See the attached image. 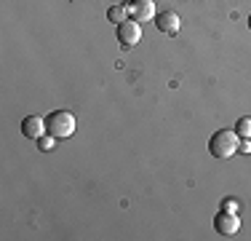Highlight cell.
I'll list each match as a JSON object with an SVG mask.
<instances>
[{
	"mask_svg": "<svg viewBox=\"0 0 251 241\" xmlns=\"http://www.w3.org/2000/svg\"><path fill=\"white\" fill-rule=\"evenodd\" d=\"M238 145H241V137L235 134V129H219L208 137V153L214 158H230L238 153Z\"/></svg>",
	"mask_w": 251,
	"mask_h": 241,
	"instance_id": "obj_1",
	"label": "cell"
},
{
	"mask_svg": "<svg viewBox=\"0 0 251 241\" xmlns=\"http://www.w3.org/2000/svg\"><path fill=\"white\" fill-rule=\"evenodd\" d=\"M46 129H49V134L56 137V140H67V137L75 134L77 120L70 110H53V113H49V118H46Z\"/></svg>",
	"mask_w": 251,
	"mask_h": 241,
	"instance_id": "obj_2",
	"label": "cell"
},
{
	"mask_svg": "<svg viewBox=\"0 0 251 241\" xmlns=\"http://www.w3.org/2000/svg\"><path fill=\"white\" fill-rule=\"evenodd\" d=\"M214 231L219 233V236H235L238 231H241V217H238L235 209H222V212L214 214Z\"/></svg>",
	"mask_w": 251,
	"mask_h": 241,
	"instance_id": "obj_3",
	"label": "cell"
},
{
	"mask_svg": "<svg viewBox=\"0 0 251 241\" xmlns=\"http://www.w3.org/2000/svg\"><path fill=\"white\" fill-rule=\"evenodd\" d=\"M115 27H118V40H121L123 48H134L142 40V24L139 22L126 19L121 24H115Z\"/></svg>",
	"mask_w": 251,
	"mask_h": 241,
	"instance_id": "obj_4",
	"label": "cell"
},
{
	"mask_svg": "<svg viewBox=\"0 0 251 241\" xmlns=\"http://www.w3.org/2000/svg\"><path fill=\"white\" fill-rule=\"evenodd\" d=\"M128 14H131V19L134 22H152L155 16V0H131L128 3Z\"/></svg>",
	"mask_w": 251,
	"mask_h": 241,
	"instance_id": "obj_5",
	"label": "cell"
},
{
	"mask_svg": "<svg viewBox=\"0 0 251 241\" xmlns=\"http://www.w3.org/2000/svg\"><path fill=\"white\" fill-rule=\"evenodd\" d=\"M22 134H25L27 140L38 142L43 134H49V129H46V118H40V116H27L25 120H22Z\"/></svg>",
	"mask_w": 251,
	"mask_h": 241,
	"instance_id": "obj_6",
	"label": "cell"
},
{
	"mask_svg": "<svg viewBox=\"0 0 251 241\" xmlns=\"http://www.w3.org/2000/svg\"><path fill=\"white\" fill-rule=\"evenodd\" d=\"M155 27H158L163 35H176L179 27H182V22H179L176 11H163V14L155 16Z\"/></svg>",
	"mask_w": 251,
	"mask_h": 241,
	"instance_id": "obj_7",
	"label": "cell"
},
{
	"mask_svg": "<svg viewBox=\"0 0 251 241\" xmlns=\"http://www.w3.org/2000/svg\"><path fill=\"white\" fill-rule=\"evenodd\" d=\"M107 19H110L112 24H121L126 19H131V14H128V5H123V3H118V5H110L107 8Z\"/></svg>",
	"mask_w": 251,
	"mask_h": 241,
	"instance_id": "obj_8",
	"label": "cell"
},
{
	"mask_svg": "<svg viewBox=\"0 0 251 241\" xmlns=\"http://www.w3.org/2000/svg\"><path fill=\"white\" fill-rule=\"evenodd\" d=\"M235 134L241 137V140H251V118H241L235 123Z\"/></svg>",
	"mask_w": 251,
	"mask_h": 241,
	"instance_id": "obj_9",
	"label": "cell"
},
{
	"mask_svg": "<svg viewBox=\"0 0 251 241\" xmlns=\"http://www.w3.org/2000/svg\"><path fill=\"white\" fill-rule=\"evenodd\" d=\"M53 142H56V137H51V134H43V137L38 140V148H40V150H51V148H53Z\"/></svg>",
	"mask_w": 251,
	"mask_h": 241,
	"instance_id": "obj_10",
	"label": "cell"
},
{
	"mask_svg": "<svg viewBox=\"0 0 251 241\" xmlns=\"http://www.w3.org/2000/svg\"><path fill=\"white\" fill-rule=\"evenodd\" d=\"M238 153H251V140H243L238 145Z\"/></svg>",
	"mask_w": 251,
	"mask_h": 241,
	"instance_id": "obj_11",
	"label": "cell"
},
{
	"mask_svg": "<svg viewBox=\"0 0 251 241\" xmlns=\"http://www.w3.org/2000/svg\"><path fill=\"white\" fill-rule=\"evenodd\" d=\"M225 207H227V209H235V212H238V204H235V201H230V198L225 201Z\"/></svg>",
	"mask_w": 251,
	"mask_h": 241,
	"instance_id": "obj_12",
	"label": "cell"
},
{
	"mask_svg": "<svg viewBox=\"0 0 251 241\" xmlns=\"http://www.w3.org/2000/svg\"><path fill=\"white\" fill-rule=\"evenodd\" d=\"M249 27H251V16H249Z\"/></svg>",
	"mask_w": 251,
	"mask_h": 241,
	"instance_id": "obj_13",
	"label": "cell"
}]
</instances>
